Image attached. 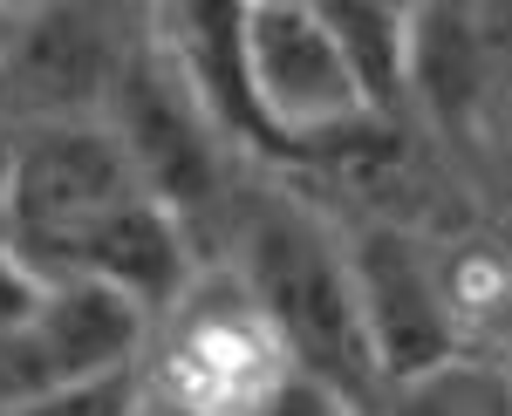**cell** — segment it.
<instances>
[{
    "label": "cell",
    "mask_w": 512,
    "mask_h": 416,
    "mask_svg": "<svg viewBox=\"0 0 512 416\" xmlns=\"http://www.w3.org/2000/svg\"><path fill=\"white\" fill-rule=\"evenodd\" d=\"M233 273L260 301V314L274 321L294 369L335 382L362 410L383 403V376H376V355H369V335H362V307H355L349 246L321 226L315 212H301L287 198L253 205V219L239 232Z\"/></svg>",
    "instance_id": "obj_1"
},
{
    "label": "cell",
    "mask_w": 512,
    "mask_h": 416,
    "mask_svg": "<svg viewBox=\"0 0 512 416\" xmlns=\"http://www.w3.org/2000/svg\"><path fill=\"white\" fill-rule=\"evenodd\" d=\"M246 76L280 157L342 151L383 123L335 21L301 0H246Z\"/></svg>",
    "instance_id": "obj_2"
},
{
    "label": "cell",
    "mask_w": 512,
    "mask_h": 416,
    "mask_svg": "<svg viewBox=\"0 0 512 416\" xmlns=\"http://www.w3.org/2000/svg\"><path fill=\"white\" fill-rule=\"evenodd\" d=\"M137 191L144 185L103 116H35L7 144V246L41 273H62L82 232Z\"/></svg>",
    "instance_id": "obj_3"
},
{
    "label": "cell",
    "mask_w": 512,
    "mask_h": 416,
    "mask_svg": "<svg viewBox=\"0 0 512 416\" xmlns=\"http://www.w3.org/2000/svg\"><path fill=\"white\" fill-rule=\"evenodd\" d=\"M287 369L274 321L246 294L239 273H198L164 307L158 335V403L185 416H253Z\"/></svg>",
    "instance_id": "obj_4"
},
{
    "label": "cell",
    "mask_w": 512,
    "mask_h": 416,
    "mask_svg": "<svg viewBox=\"0 0 512 416\" xmlns=\"http://www.w3.org/2000/svg\"><path fill=\"white\" fill-rule=\"evenodd\" d=\"M349 273H355V307H362V335H369L383 389L465 362L458 280L444 273V260L424 239H410V232H396V226L355 232Z\"/></svg>",
    "instance_id": "obj_5"
},
{
    "label": "cell",
    "mask_w": 512,
    "mask_h": 416,
    "mask_svg": "<svg viewBox=\"0 0 512 416\" xmlns=\"http://www.w3.org/2000/svg\"><path fill=\"white\" fill-rule=\"evenodd\" d=\"M96 116L117 130L137 185L151 191V198H164L185 226L219 205V191H226L219 137L226 130L205 116V103L178 82V69L164 62L158 48H137L123 62V76L110 82V96H103Z\"/></svg>",
    "instance_id": "obj_6"
},
{
    "label": "cell",
    "mask_w": 512,
    "mask_h": 416,
    "mask_svg": "<svg viewBox=\"0 0 512 416\" xmlns=\"http://www.w3.org/2000/svg\"><path fill=\"white\" fill-rule=\"evenodd\" d=\"M151 314L137 301H123L117 287L82 280V273H48L41 301L0 328V410L28 403L41 389L82 382L96 369L137 362Z\"/></svg>",
    "instance_id": "obj_7"
},
{
    "label": "cell",
    "mask_w": 512,
    "mask_h": 416,
    "mask_svg": "<svg viewBox=\"0 0 512 416\" xmlns=\"http://www.w3.org/2000/svg\"><path fill=\"white\" fill-rule=\"evenodd\" d=\"M137 48L144 41L123 35L117 0H41L21 14L14 48L0 55V76L28 103V123L35 116H96Z\"/></svg>",
    "instance_id": "obj_8"
},
{
    "label": "cell",
    "mask_w": 512,
    "mask_h": 416,
    "mask_svg": "<svg viewBox=\"0 0 512 416\" xmlns=\"http://www.w3.org/2000/svg\"><path fill=\"white\" fill-rule=\"evenodd\" d=\"M158 48L192 89L205 116L260 157H280L267 116L253 103V76H246V0H158Z\"/></svg>",
    "instance_id": "obj_9"
},
{
    "label": "cell",
    "mask_w": 512,
    "mask_h": 416,
    "mask_svg": "<svg viewBox=\"0 0 512 416\" xmlns=\"http://www.w3.org/2000/svg\"><path fill=\"white\" fill-rule=\"evenodd\" d=\"M62 273L103 280V287H117L123 301H137L144 314H164L198 280V260H192V239H185V219L164 198L137 191L103 226L82 232L76 253L62 260Z\"/></svg>",
    "instance_id": "obj_10"
},
{
    "label": "cell",
    "mask_w": 512,
    "mask_h": 416,
    "mask_svg": "<svg viewBox=\"0 0 512 416\" xmlns=\"http://www.w3.org/2000/svg\"><path fill=\"white\" fill-rule=\"evenodd\" d=\"M485 82H492V62H485L472 0H410L403 89H424L444 123H472Z\"/></svg>",
    "instance_id": "obj_11"
},
{
    "label": "cell",
    "mask_w": 512,
    "mask_h": 416,
    "mask_svg": "<svg viewBox=\"0 0 512 416\" xmlns=\"http://www.w3.org/2000/svg\"><path fill=\"white\" fill-rule=\"evenodd\" d=\"M383 416H506L499 410V382L478 376L472 362H451V369H431L417 382H396L383 389Z\"/></svg>",
    "instance_id": "obj_12"
},
{
    "label": "cell",
    "mask_w": 512,
    "mask_h": 416,
    "mask_svg": "<svg viewBox=\"0 0 512 416\" xmlns=\"http://www.w3.org/2000/svg\"><path fill=\"white\" fill-rule=\"evenodd\" d=\"M0 416H144V376H137V362H117L82 382L41 389L28 403H7Z\"/></svg>",
    "instance_id": "obj_13"
},
{
    "label": "cell",
    "mask_w": 512,
    "mask_h": 416,
    "mask_svg": "<svg viewBox=\"0 0 512 416\" xmlns=\"http://www.w3.org/2000/svg\"><path fill=\"white\" fill-rule=\"evenodd\" d=\"M253 416H369L355 396H342L335 382H321V376H308V369H280V382L253 403Z\"/></svg>",
    "instance_id": "obj_14"
},
{
    "label": "cell",
    "mask_w": 512,
    "mask_h": 416,
    "mask_svg": "<svg viewBox=\"0 0 512 416\" xmlns=\"http://www.w3.org/2000/svg\"><path fill=\"white\" fill-rule=\"evenodd\" d=\"M14 28H21V14H14V7H7V0H0V55H7V48H14Z\"/></svg>",
    "instance_id": "obj_15"
},
{
    "label": "cell",
    "mask_w": 512,
    "mask_h": 416,
    "mask_svg": "<svg viewBox=\"0 0 512 416\" xmlns=\"http://www.w3.org/2000/svg\"><path fill=\"white\" fill-rule=\"evenodd\" d=\"M0 239H7V144H0Z\"/></svg>",
    "instance_id": "obj_16"
},
{
    "label": "cell",
    "mask_w": 512,
    "mask_h": 416,
    "mask_svg": "<svg viewBox=\"0 0 512 416\" xmlns=\"http://www.w3.org/2000/svg\"><path fill=\"white\" fill-rule=\"evenodd\" d=\"M7 7H14V14H28V7H41V0H7Z\"/></svg>",
    "instance_id": "obj_17"
},
{
    "label": "cell",
    "mask_w": 512,
    "mask_h": 416,
    "mask_svg": "<svg viewBox=\"0 0 512 416\" xmlns=\"http://www.w3.org/2000/svg\"><path fill=\"white\" fill-rule=\"evenodd\" d=\"M301 7H321V14H328V7H335V0H301Z\"/></svg>",
    "instance_id": "obj_18"
},
{
    "label": "cell",
    "mask_w": 512,
    "mask_h": 416,
    "mask_svg": "<svg viewBox=\"0 0 512 416\" xmlns=\"http://www.w3.org/2000/svg\"><path fill=\"white\" fill-rule=\"evenodd\" d=\"M158 416H185V410H171V403H158Z\"/></svg>",
    "instance_id": "obj_19"
}]
</instances>
